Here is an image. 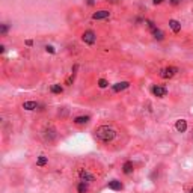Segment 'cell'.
<instances>
[{
    "label": "cell",
    "instance_id": "6da1fadb",
    "mask_svg": "<svg viewBox=\"0 0 193 193\" xmlns=\"http://www.w3.org/2000/svg\"><path fill=\"white\" fill-rule=\"evenodd\" d=\"M118 130L113 128L112 125H100L95 128V139L101 145H110L116 140Z\"/></svg>",
    "mask_w": 193,
    "mask_h": 193
},
{
    "label": "cell",
    "instance_id": "7a4b0ae2",
    "mask_svg": "<svg viewBox=\"0 0 193 193\" xmlns=\"http://www.w3.org/2000/svg\"><path fill=\"white\" fill-rule=\"evenodd\" d=\"M76 177L78 181L86 184H92L97 181V172H94L91 168H86V166H80L76 169Z\"/></svg>",
    "mask_w": 193,
    "mask_h": 193
},
{
    "label": "cell",
    "instance_id": "3957f363",
    "mask_svg": "<svg viewBox=\"0 0 193 193\" xmlns=\"http://www.w3.org/2000/svg\"><path fill=\"white\" fill-rule=\"evenodd\" d=\"M41 137H42V140L45 143H53L57 139V130L53 127V125H45V127L42 128L41 131Z\"/></svg>",
    "mask_w": 193,
    "mask_h": 193
},
{
    "label": "cell",
    "instance_id": "277c9868",
    "mask_svg": "<svg viewBox=\"0 0 193 193\" xmlns=\"http://www.w3.org/2000/svg\"><path fill=\"white\" fill-rule=\"evenodd\" d=\"M82 41H83L85 44H88V45L95 44V42H97V35H95V32H94V30H85L83 35H82Z\"/></svg>",
    "mask_w": 193,
    "mask_h": 193
},
{
    "label": "cell",
    "instance_id": "5b68a950",
    "mask_svg": "<svg viewBox=\"0 0 193 193\" xmlns=\"http://www.w3.org/2000/svg\"><path fill=\"white\" fill-rule=\"evenodd\" d=\"M178 72L177 66H166V68L160 70V77L162 78H172Z\"/></svg>",
    "mask_w": 193,
    "mask_h": 193
},
{
    "label": "cell",
    "instance_id": "8992f818",
    "mask_svg": "<svg viewBox=\"0 0 193 193\" xmlns=\"http://www.w3.org/2000/svg\"><path fill=\"white\" fill-rule=\"evenodd\" d=\"M151 91H152V94H154L155 97H158V98H163V97L168 95V89H166L164 86H160V85H154L151 88Z\"/></svg>",
    "mask_w": 193,
    "mask_h": 193
},
{
    "label": "cell",
    "instance_id": "52a82bcc",
    "mask_svg": "<svg viewBox=\"0 0 193 193\" xmlns=\"http://www.w3.org/2000/svg\"><path fill=\"white\" fill-rule=\"evenodd\" d=\"M110 17V12L106 11V9H101V11H97L92 14V20H106Z\"/></svg>",
    "mask_w": 193,
    "mask_h": 193
},
{
    "label": "cell",
    "instance_id": "ba28073f",
    "mask_svg": "<svg viewBox=\"0 0 193 193\" xmlns=\"http://www.w3.org/2000/svg\"><path fill=\"white\" fill-rule=\"evenodd\" d=\"M89 185H91V184L77 181V183H76V192H77V193H89Z\"/></svg>",
    "mask_w": 193,
    "mask_h": 193
},
{
    "label": "cell",
    "instance_id": "9c48e42d",
    "mask_svg": "<svg viewBox=\"0 0 193 193\" xmlns=\"http://www.w3.org/2000/svg\"><path fill=\"white\" fill-rule=\"evenodd\" d=\"M128 86H130V82H119V83H115L112 86V91L113 92H121L124 89H127Z\"/></svg>",
    "mask_w": 193,
    "mask_h": 193
},
{
    "label": "cell",
    "instance_id": "30bf717a",
    "mask_svg": "<svg viewBox=\"0 0 193 193\" xmlns=\"http://www.w3.org/2000/svg\"><path fill=\"white\" fill-rule=\"evenodd\" d=\"M133 170H134V164H133V162H125L124 164H122V174H125V175H131L133 174Z\"/></svg>",
    "mask_w": 193,
    "mask_h": 193
},
{
    "label": "cell",
    "instance_id": "8fae6325",
    "mask_svg": "<svg viewBox=\"0 0 193 193\" xmlns=\"http://www.w3.org/2000/svg\"><path fill=\"white\" fill-rule=\"evenodd\" d=\"M175 128H177L178 133H184L187 130V121H185V119H178L177 124H175Z\"/></svg>",
    "mask_w": 193,
    "mask_h": 193
},
{
    "label": "cell",
    "instance_id": "7c38bea8",
    "mask_svg": "<svg viewBox=\"0 0 193 193\" xmlns=\"http://www.w3.org/2000/svg\"><path fill=\"white\" fill-rule=\"evenodd\" d=\"M89 119H91V118H89L88 115H80V116H76L72 121H74L76 125H83V124H88Z\"/></svg>",
    "mask_w": 193,
    "mask_h": 193
},
{
    "label": "cell",
    "instance_id": "4fadbf2b",
    "mask_svg": "<svg viewBox=\"0 0 193 193\" xmlns=\"http://www.w3.org/2000/svg\"><path fill=\"white\" fill-rule=\"evenodd\" d=\"M109 189H112V190H122V187H124V185H122V183L121 181H118V179H112V181H109Z\"/></svg>",
    "mask_w": 193,
    "mask_h": 193
},
{
    "label": "cell",
    "instance_id": "5bb4252c",
    "mask_svg": "<svg viewBox=\"0 0 193 193\" xmlns=\"http://www.w3.org/2000/svg\"><path fill=\"white\" fill-rule=\"evenodd\" d=\"M39 107V104L36 101H24L23 103V109L24 110H36Z\"/></svg>",
    "mask_w": 193,
    "mask_h": 193
},
{
    "label": "cell",
    "instance_id": "9a60e30c",
    "mask_svg": "<svg viewBox=\"0 0 193 193\" xmlns=\"http://www.w3.org/2000/svg\"><path fill=\"white\" fill-rule=\"evenodd\" d=\"M169 27L172 29L174 33H178L179 30H181V23L177 21V20H169Z\"/></svg>",
    "mask_w": 193,
    "mask_h": 193
},
{
    "label": "cell",
    "instance_id": "2e32d148",
    "mask_svg": "<svg viewBox=\"0 0 193 193\" xmlns=\"http://www.w3.org/2000/svg\"><path fill=\"white\" fill-rule=\"evenodd\" d=\"M152 36H154V38L157 39V41H163V39H164V33L157 27V29L152 30Z\"/></svg>",
    "mask_w": 193,
    "mask_h": 193
},
{
    "label": "cell",
    "instance_id": "e0dca14e",
    "mask_svg": "<svg viewBox=\"0 0 193 193\" xmlns=\"http://www.w3.org/2000/svg\"><path fill=\"white\" fill-rule=\"evenodd\" d=\"M50 91H51V94H62V91H63V88L61 85H51V88H50Z\"/></svg>",
    "mask_w": 193,
    "mask_h": 193
},
{
    "label": "cell",
    "instance_id": "ac0fdd59",
    "mask_svg": "<svg viewBox=\"0 0 193 193\" xmlns=\"http://www.w3.org/2000/svg\"><path fill=\"white\" fill-rule=\"evenodd\" d=\"M47 163H48V158L45 157V155H39V157L36 158V164H38V166H45Z\"/></svg>",
    "mask_w": 193,
    "mask_h": 193
},
{
    "label": "cell",
    "instance_id": "d6986e66",
    "mask_svg": "<svg viewBox=\"0 0 193 193\" xmlns=\"http://www.w3.org/2000/svg\"><path fill=\"white\" fill-rule=\"evenodd\" d=\"M8 32H9V24H6V23L0 24V35H2V36H5Z\"/></svg>",
    "mask_w": 193,
    "mask_h": 193
},
{
    "label": "cell",
    "instance_id": "ffe728a7",
    "mask_svg": "<svg viewBox=\"0 0 193 193\" xmlns=\"http://www.w3.org/2000/svg\"><path fill=\"white\" fill-rule=\"evenodd\" d=\"M98 86L101 89H104V88H107V86H109V82L106 80V78H100V80H98Z\"/></svg>",
    "mask_w": 193,
    "mask_h": 193
},
{
    "label": "cell",
    "instance_id": "44dd1931",
    "mask_svg": "<svg viewBox=\"0 0 193 193\" xmlns=\"http://www.w3.org/2000/svg\"><path fill=\"white\" fill-rule=\"evenodd\" d=\"M74 78H76V72H72V74H71V76H70L68 78H66V82H65V83H66V85L70 86V85H71L72 82H74Z\"/></svg>",
    "mask_w": 193,
    "mask_h": 193
},
{
    "label": "cell",
    "instance_id": "7402d4cb",
    "mask_svg": "<svg viewBox=\"0 0 193 193\" xmlns=\"http://www.w3.org/2000/svg\"><path fill=\"white\" fill-rule=\"evenodd\" d=\"M45 50H47V53H51V55L55 53V48H53L51 45H47V47H45Z\"/></svg>",
    "mask_w": 193,
    "mask_h": 193
},
{
    "label": "cell",
    "instance_id": "603a6c76",
    "mask_svg": "<svg viewBox=\"0 0 193 193\" xmlns=\"http://www.w3.org/2000/svg\"><path fill=\"white\" fill-rule=\"evenodd\" d=\"M170 5H178V3H181V0H169Z\"/></svg>",
    "mask_w": 193,
    "mask_h": 193
},
{
    "label": "cell",
    "instance_id": "cb8c5ba5",
    "mask_svg": "<svg viewBox=\"0 0 193 193\" xmlns=\"http://www.w3.org/2000/svg\"><path fill=\"white\" fill-rule=\"evenodd\" d=\"M32 44H33V41H32V39H27V41H26V45H29V47H30Z\"/></svg>",
    "mask_w": 193,
    "mask_h": 193
},
{
    "label": "cell",
    "instance_id": "d4e9b609",
    "mask_svg": "<svg viewBox=\"0 0 193 193\" xmlns=\"http://www.w3.org/2000/svg\"><path fill=\"white\" fill-rule=\"evenodd\" d=\"M163 2V0H154V5H160Z\"/></svg>",
    "mask_w": 193,
    "mask_h": 193
},
{
    "label": "cell",
    "instance_id": "484cf974",
    "mask_svg": "<svg viewBox=\"0 0 193 193\" xmlns=\"http://www.w3.org/2000/svg\"><path fill=\"white\" fill-rule=\"evenodd\" d=\"M94 3H95V2H94V0H88V5H89V6H92V5H94Z\"/></svg>",
    "mask_w": 193,
    "mask_h": 193
},
{
    "label": "cell",
    "instance_id": "4316f807",
    "mask_svg": "<svg viewBox=\"0 0 193 193\" xmlns=\"http://www.w3.org/2000/svg\"><path fill=\"white\" fill-rule=\"evenodd\" d=\"M107 2H112V3H115V2H116V0H107Z\"/></svg>",
    "mask_w": 193,
    "mask_h": 193
},
{
    "label": "cell",
    "instance_id": "83f0119b",
    "mask_svg": "<svg viewBox=\"0 0 193 193\" xmlns=\"http://www.w3.org/2000/svg\"><path fill=\"white\" fill-rule=\"evenodd\" d=\"M189 193H193V187H192V189H190V190H189Z\"/></svg>",
    "mask_w": 193,
    "mask_h": 193
}]
</instances>
